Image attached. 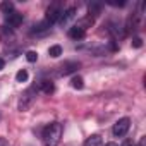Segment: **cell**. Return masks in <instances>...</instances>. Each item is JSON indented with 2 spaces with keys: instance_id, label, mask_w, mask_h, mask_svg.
<instances>
[{
  "instance_id": "cell-1",
  "label": "cell",
  "mask_w": 146,
  "mask_h": 146,
  "mask_svg": "<svg viewBox=\"0 0 146 146\" xmlns=\"http://www.w3.org/2000/svg\"><path fill=\"white\" fill-rule=\"evenodd\" d=\"M62 131H64V127H62L60 122H52V124H48V125L43 129V134H41L45 146H57V144L60 143Z\"/></svg>"
},
{
  "instance_id": "cell-2",
  "label": "cell",
  "mask_w": 146,
  "mask_h": 146,
  "mask_svg": "<svg viewBox=\"0 0 146 146\" xmlns=\"http://www.w3.org/2000/svg\"><path fill=\"white\" fill-rule=\"evenodd\" d=\"M36 91H38V88H36V86H31V88H28V90L21 95L19 105H17L21 112H26V110L35 103V100H36Z\"/></svg>"
},
{
  "instance_id": "cell-3",
  "label": "cell",
  "mask_w": 146,
  "mask_h": 146,
  "mask_svg": "<svg viewBox=\"0 0 146 146\" xmlns=\"http://www.w3.org/2000/svg\"><path fill=\"white\" fill-rule=\"evenodd\" d=\"M129 127H131V120H129L127 117H124V119H119V120L115 122V125H113L112 132H113V136H115V137H124V136L127 134Z\"/></svg>"
},
{
  "instance_id": "cell-4",
  "label": "cell",
  "mask_w": 146,
  "mask_h": 146,
  "mask_svg": "<svg viewBox=\"0 0 146 146\" xmlns=\"http://www.w3.org/2000/svg\"><path fill=\"white\" fill-rule=\"evenodd\" d=\"M62 4H58V2H55V4H52L48 9H46V16H45V21H48L50 24H53V23H57L58 21V17H60V14H62Z\"/></svg>"
},
{
  "instance_id": "cell-5",
  "label": "cell",
  "mask_w": 146,
  "mask_h": 146,
  "mask_svg": "<svg viewBox=\"0 0 146 146\" xmlns=\"http://www.w3.org/2000/svg\"><path fill=\"white\" fill-rule=\"evenodd\" d=\"M79 67H81V64H79V62H76V60H69V62H64V64L60 65V70H58V74H60V76H69V74H74V72H76Z\"/></svg>"
},
{
  "instance_id": "cell-6",
  "label": "cell",
  "mask_w": 146,
  "mask_h": 146,
  "mask_svg": "<svg viewBox=\"0 0 146 146\" xmlns=\"http://www.w3.org/2000/svg\"><path fill=\"white\" fill-rule=\"evenodd\" d=\"M23 14L21 12H11V14H7L5 16V21H7V24L9 26H12V28H17V26H21L23 24Z\"/></svg>"
},
{
  "instance_id": "cell-7",
  "label": "cell",
  "mask_w": 146,
  "mask_h": 146,
  "mask_svg": "<svg viewBox=\"0 0 146 146\" xmlns=\"http://www.w3.org/2000/svg\"><path fill=\"white\" fill-rule=\"evenodd\" d=\"M74 16H76V9H74V7H69V9L62 11V14H60V17H58V23L64 26V24H67Z\"/></svg>"
},
{
  "instance_id": "cell-8",
  "label": "cell",
  "mask_w": 146,
  "mask_h": 146,
  "mask_svg": "<svg viewBox=\"0 0 146 146\" xmlns=\"http://www.w3.org/2000/svg\"><path fill=\"white\" fill-rule=\"evenodd\" d=\"M84 35H86V31L81 29V28H78V26H72V28L69 29V36H70L72 40H83Z\"/></svg>"
},
{
  "instance_id": "cell-9",
  "label": "cell",
  "mask_w": 146,
  "mask_h": 146,
  "mask_svg": "<svg viewBox=\"0 0 146 146\" xmlns=\"http://www.w3.org/2000/svg\"><path fill=\"white\" fill-rule=\"evenodd\" d=\"M93 23H95V17H93V16H86V17H83V19H79L76 26L86 31V28H91V26H93Z\"/></svg>"
},
{
  "instance_id": "cell-10",
  "label": "cell",
  "mask_w": 146,
  "mask_h": 146,
  "mask_svg": "<svg viewBox=\"0 0 146 146\" xmlns=\"http://www.w3.org/2000/svg\"><path fill=\"white\" fill-rule=\"evenodd\" d=\"M40 88H41V91H43L45 95H52V93L55 91L53 81H50V79H45V81H41V83H40Z\"/></svg>"
},
{
  "instance_id": "cell-11",
  "label": "cell",
  "mask_w": 146,
  "mask_h": 146,
  "mask_svg": "<svg viewBox=\"0 0 146 146\" xmlns=\"http://www.w3.org/2000/svg\"><path fill=\"white\" fill-rule=\"evenodd\" d=\"M84 146H103L102 136H100V134H93V136H90V137L84 141Z\"/></svg>"
},
{
  "instance_id": "cell-12",
  "label": "cell",
  "mask_w": 146,
  "mask_h": 146,
  "mask_svg": "<svg viewBox=\"0 0 146 146\" xmlns=\"http://www.w3.org/2000/svg\"><path fill=\"white\" fill-rule=\"evenodd\" d=\"M48 55L53 57V58L60 57V55H62V46H60V45H53V46H50V48H48Z\"/></svg>"
},
{
  "instance_id": "cell-13",
  "label": "cell",
  "mask_w": 146,
  "mask_h": 146,
  "mask_svg": "<svg viewBox=\"0 0 146 146\" xmlns=\"http://www.w3.org/2000/svg\"><path fill=\"white\" fill-rule=\"evenodd\" d=\"M0 9H2V12H5V16H7V14L14 12V4H12V2H9V0H5V2L0 4Z\"/></svg>"
},
{
  "instance_id": "cell-14",
  "label": "cell",
  "mask_w": 146,
  "mask_h": 146,
  "mask_svg": "<svg viewBox=\"0 0 146 146\" xmlns=\"http://www.w3.org/2000/svg\"><path fill=\"white\" fill-rule=\"evenodd\" d=\"M70 84H72V88L81 90V88L84 86V81H83V78H81V76H74V78H72V81H70Z\"/></svg>"
},
{
  "instance_id": "cell-15",
  "label": "cell",
  "mask_w": 146,
  "mask_h": 146,
  "mask_svg": "<svg viewBox=\"0 0 146 146\" xmlns=\"http://www.w3.org/2000/svg\"><path fill=\"white\" fill-rule=\"evenodd\" d=\"M16 81L17 83H26L28 81V70L26 69H21L17 74H16Z\"/></svg>"
},
{
  "instance_id": "cell-16",
  "label": "cell",
  "mask_w": 146,
  "mask_h": 146,
  "mask_svg": "<svg viewBox=\"0 0 146 146\" xmlns=\"http://www.w3.org/2000/svg\"><path fill=\"white\" fill-rule=\"evenodd\" d=\"M50 26H52V24H50L48 21H45V19H43L41 23H38V24H35V26H33V31H45V29H48Z\"/></svg>"
},
{
  "instance_id": "cell-17",
  "label": "cell",
  "mask_w": 146,
  "mask_h": 146,
  "mask_svg": "<svg viewBox=\"0 0 146 146\" xmlns=\"http://www.w3.org/2000/svg\"><path fill=\"white\" fill-rule=\"evenodd\" d=\"M100 11H102V5H100V4H91V5H90V16H91V14L96 16Z\"/></svg>"
},
{
  "instance_id": "cell-18",
  "label": "cell",
  "mask_w": 146,
  "mask_h": 146,
  "mask_svg": "<svg viewBox=\"0 0 146 146\" xmlns=\"http://www.w3.org/2000/svg\"><path fill=\"white\" fill-rule=\"evenodd\" d=\"M26 58H28V62H36V60H38V53L33 52V50H29V52L26 53Z\"/></svg>"
},
{
  "instance_id": "cell-19",
  "label": "cell",
  "mask_w": 146,
  "mask_h": 146,
  "mask_svg": "<svg viewBox=\"0 0 146 146\" xmlns=\"http://www.w3.org/2000/svg\"><path fill=\"white\" fill-rule=\"evenodd\" d=\"M132 46H134V48H141V46H143V40L137 38V36L132 38Z\"/></svg>"
},
{
  "instance_id": "cell-20",
  "label": "cell",
  "mask_w": 146,
  "mask_h": 146,
  "mask_svg": "<svg viewBox=\"0 0 146 146\" xmlns=\"http://www.w3.org/2000/svg\"><path fill=\"white\" fill-rule=\"evenodd\" d=\"M110 5H113V7H122V5H125V2H110Z\"/></svg>"
},
{
  "instance_id": "cell-21",
  "label": "cell",
  "mask_w": 146,
  "mask_h": 146,
  "mask_svg": "<svg viewBox=\"0 0 146 146\" xmlns=\"http://www.w3.org/2000/svg\"><path fill=\"white\" fill-rule=\"evenodd\" d=\"M122 146H136V144H134V143H132L131 139H125V141L122 143Z\"/></svg>"
},
{
  "instance_id": "cell-22",
  "label": "cell",
  "mask_w": 146,
  "mask_h": 146,
  "mask_svg": "<svg viewBox=\"0 0 146 146\" xmlns=\"http://www.w3.org/2000/svg\"><path fill=\"white\" fill-rule=\"evenodd\" d=\"M0 146H9V141L5 137H0Z\"/></svg>"
},
{
  "instance_id": "cell-23",
  "label": "cell",
  "mask_w": 146,
  "mask_h": 146,
  "mask_svg": "<svg viewBox=\"0 0 146 146\" xmlns=\"http://www.w3.org/2000/svg\"><path fill=\"white\" fill-rule=\"evenodd\" d=\"M137 146H146V137H141L139 143H137Z\"/></svg>"
},
{
  "instance_id": "cell-24",
  "label": "cell",
  "mask_w": 146,
  "mask_h": 146,
  "mask_svg": "<svg viewBox=\"0 0 146 146\" xmlns=\"http://www.w3.org/2000/svg\"><path fill=\"white\" fill-rule=\"evenodd\" d=\"M5 67V62H4V58H0V70H2Z\"/></svg>"
},
{
  "instance_id": "cell-25",
  "label": "cell",
  "mask_w": 146,
  "mask_h": 146,
  "mask_svg": "<svg viewBox=\"0 0 146 146\" xmlns=\"http://www.w3.org/2000/svg\"><path fill=\"white\" fill-rule=\"evenodd\" d=\"M105 146H119V144H115V143H107Z\"/></svg>"
}]
</instances>
